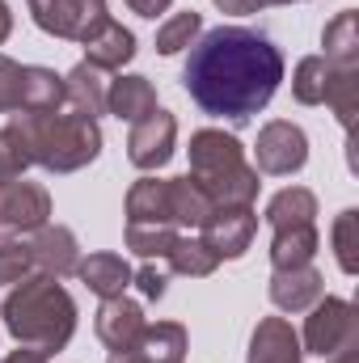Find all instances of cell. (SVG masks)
Here are the masks:
<instances>
[{
    "label": "cell",
    "instance_id": "6da1fadb",
    "mask_svg": "<svg viewBox=\"0 0 359 363\" xmlns=\"http://www.w3.org/2000/svg\"><path fill=\"white\" fill-rule=\"evenodd\" d=\"M283 81V55L267 34L245 26H216L207 30L186 60L182 85L203 114L250 123L258 110H267L275 89Z\"/></svg>",
    "mask_w": 359,
    "mask_h": 363
},
{
    "label": "cell",
    "instance_id": "7a4b0ae2",
    "mask_svg": "<svg viewBox=\"0 0 359 363\" xmlns=\"http://www.w3.org/2000/svg\"><path fill=\"white\" fill-rule=\"evenodd\" d=\"M9 127L17 131L30 165H43L51 174H77L101 152L97 123L77 114L68 101L47 106V110H17Z\"/></svg>",
    "mask_w": 359,
    "mask_h": 363
},
{
    "label": "cell",
    "instance_id": "3957f363",
    "mask_svg": "<svg viewBox=\"0 0 359 363\" xmlns=\"http://www.w3.org/2000/svg\"><path fill=\"white\" fill-rule=\"evenodd\" d=\"M0 317L21 347H34L43 355L64 351L77 334V304L51 274H30L21 287H13L0 304Z\"/></svg>",
    "mask_w": 359,
    "mask_h": 363
},
{
    "label": "cell",
    "instance_id": "277c9868",
    "mask_svg": "<svg viewBox=\"0 0 359 363\" xmlns=\"http://www.w3.org/2000/svg\"><path fill=\"white\" fill-rule=\"evenodd\" d=\"M216 207H254L258 199V169L245 161V148L237 135H224L216 127H203L190 135V174Z\"/></svg>",
    "mask_w": 359,
    "mask_h": 363
},
{
    "label": "cell",
    "instance_id": "5b68a950",
    "mask_svg": "<svg viewBox=\"0 0 359 363\" xmlns=\"http://www.w3.org/2000/svg\"><path fill=\"white\" fill-rule=\"evenodd\" d=\"M216 203L190 178H140L127 190V224L157 228H199Z\"/></svg>",
    "mask_w": 359,
    "mask_h": 363
},
{
    "label": "cell",
    "instance_id": "8992f818",
    "mask_svg": "<svg viewBox=\"0 0 359 363\" xmlns=\"http://www.w3.org/2000/svg\"><path fill=\"white\" fill-rule=\"evenodd\" d=\"M300 347H304L309 355H321V359H334V355H343V351H355L359 347L355 304H351V300H338V296H321V300L309 308Z\"/></svg>",
    "mask_w": 359,
    "mask_h": 363
},
{
    "label": "cell",
    "instance_id": "52a82bcc",
    "mask_svg": "<svg viewBox=\"0 0 359 363\" xmlns=\"http://www.w3.org/2000/svg\"><path fill=\"white\" fill-rule=\"evenodd\" d=\"M51 224V194L38 182H9L0 186V241H17Z\"/></svg>",
    "mask_w": 359,
    "mask_h": 363
},
{
    "label": "cell",
    "instance_id": "ba28073f",
    "mask_svg": "<svg viewBox=\"0 0 359 363\" xmlns=\"http://www.w3.org/2000/svg\"><path fill=\"white\" fill-rule=\"evenodd\" d=\"M30 17L38 30L55 38L85 43L110 13H106V0H30Z\"/></svg>",
    "mask_w": 359,
    "mask_h": 363
},
{
    "label": "cell",
    "instance_id": "9c48e42d",
    "mask_svg": "<svg viewBox=\"0 0 359 363\" xmlns=\"http://www.w3.org/2000/svg\"><path fill=\"white\" fill-rule=\"evenodd\" d=\"M304 161H309V140L296 123L275 118L258 131V144H254V169L258 174L287 178V174H300Z\"/></svg>",
    "mask_w": 359,
    "mask_h": 363
},
{
    "label": "cell",
    "instance_id": "30bf717a",
    "mask_svg": "<svg viewBox=\"0 0 359 363\" xmlns=\"http://www.w3.org/2000/svg\"><path fill=\"white\" fill-rule=\"evenodd\" d=\"M174 144H178V123H174L170 110L157 106L153 114H144L140 123H131V135H127V161H131L136 169L153 174V169L170 165Z\"/></svg>",
    "mask_w": 359,
    "mask_h": 363
},
{
    "label": "cell",
    "instance_id": "8fae6325",
    "mask_svg": "<svg viewBox=\"0 0 359 363\" xmlns=\"http://www.w3.org/2000/svg\"><path fill=\"white\" fill-rule=\"evenodd\" d=\"M258 233V216L254 207H216L203 224H199V241L216 254V258H241L250 250Z\"/></svg>",
    "mask_w": 359,
    "mask_h": 363
},
{
    "label": "cell",
    "instance_id": "7c38bea8",
    "mask_svg": "<svg viewBox=\"0 0 359 363\" xmlns=\"http://www.w3.org/2000/svg\"><path fill=\"white\" fill-rule=\"evenodd\" d=\"M26 250H30L34 271L51 274V279L77 274V267H81V245H77L72 228H64V224H43L38 233H30Z\"/></svg>",
    "mask_w": 359,
    "mask_h": 363
},
{
    "label": "cell",
    "instance_id": "4fadbf2b",
    "mask_svg": "<svg viewBox=\"0 0 359 363\" xmlns=\"http://www.w3.org/2000/svg\"><path fill=\"white\" fill-rule=\"evenodd\" d=\"M144 325H148V321H144V308H140L136 300H127V296L101 300L97 321H93V330H97V338L110 347V355H118V351H136Z\"/></svg>",
    "mask_w": 359,
    "mask_h": 363
},
{
    "label": "cell",
    "instance_id": "5bb4252c",
    "mask_svg": "<svg viewBox=\"0 0 359 363\" xmlns=\"http://www.w3.org/2000/svg\"><path fill=\"white\" fill-rule=\"evenodd\" d=\"M326 296V283H321V271L309 262V267H287V271L270 274V300L275 308L283 313H309L317 300Z\"/></svg>",
    "mask_w": 359,
    "mask_h": 363
},
{
    "label": "cell",
    "instance_id": "9a60e30c",
    "mask_svg": "<svg viewBox=\"0 0 359 363\" xmlns=\"http://www.w3.org/2000/svg\"><path fill=\"white\" fill-rule=\"evenodd\" d=\"M81 47H85V64H93L97 72H118V68L136 55V34H131L123 21L106 17Z\"/></svg>",
    "mask_w": 359,
    "mask_h": 363
},
{
    "label": "cell",
    "instance_id": "2e32d148",
    "mask_svg": "<svg viewBox=\"0 0 359 363\" xmlns=\"http://www.w3.org/2000/svg\"><path fill=\"white\" fill-rule=\"evenodd\" d=\"M300 359H304L300 334L283 317H263L254 338H250V363H300Z\"/></svg>",
    "mask_w": 359,
    "mask_h": 363
},
{
    "label": "cell",
    "instance_id": "e0dca14e",
    "mask_svg": "<svg viewBox=\"0 0 359 363\" xmlns=\"http://www.w3.org/2000/svg\"><path fill=\"white\" fill-rule=\"evenodd\" d=\"M153 110H157V89L148 77H118L106 85V114H114L123 123H140Z\"/></svg>",
    "mask_w": 359,
    "mask_h": 363
},
{
    "label": "cell",
    "instance_id": "ac0fdd59",
    "mask_svg": "<svg viewBox=\"0 0 359 363\" xmlns=\"http://www.w3.org/2000/svg\"><path fill=\"white\" fill-rule=\"evenodd\" d=\"M77 274H81V283L89 287L93 296H101V300H114V296H123L131 287V267L118 254H89V258H81Z\"/></svg>",
    "mask_w": 359,
    "mask_h": 363
},
{
    "label": "cell",
    "instance_id": "d6986e66",
    "mask_svg": "<svg viewBox=\"0 0 359 363\" xmlns=\"http://www.w3.org/2000/svg\"><path fill=\"white\" fill-rule=\"evenodd\" d=\"M317 224H296V228H275V241H270V267L275 271H287V267H309L317 258Z\"/></svg>",
    "mask_w": 359,
    "mask_h": 363
},
{
    "label": "cell",
    "instance_id": "ffe728a7",
    "mask_svg": "<svg viewBox=\"0 0 359 363\" xmlns=\"http://www.w3.org/2000/svg\"><path fill=\"white\" fill-rule=\"evenodd\" d=\"M64 101L97 123V114H106V81L93 64H77L68 77H64Z\"/></svg>",
    "mask_w": 359,
    "mask_h": 363
},
{
    "label": "cell",
    "instance_id": "44dd1931",
    "mask_svg": "<svg viewBox=\"0 0 359 363\" xmlns=\"http://www.w3.org/2000/svg\"><path fill=\"white\" fill-rule=\"evenodd\" d=\"M186 330L178 321H157V325H144L140 342H136V355L144 363H182L186 359Z\"/></svg>",
    "mask_w": 359,
    "mask_h": 363
},
{
    "label": "cell",
    "instance_id": "7402d4cb",
    "mask_svg": "<svg viewBox=\"0 0 359 363\" xmlns=\"http://www.w3.org/2000/svg\"><path fill=\"white\" fill-rule=\"evenodd\" d=\"M343 64H330L326 55H304L296 64V77H292V93L300 106H326V93L334 85Z\"/></svg>",
    "mask_w": 359,
    "mask_h": 363
},
{
    "label": "cell",
    "instance_id": "603a6c76",
    "mask_svg": "<svg viewBox=\"0 0 359 363\" xmlns=\"http://www.w3.org/2000/svg\"><path fill=\"white\" fill-rule=\"evenodd\" d=\"M313 220H317V194L304 186H287L267 203L270 228H296V224H313Z\"/></svg>",
    "mask_w": 359,
    "mask_h": 363
},
{
    "label": "cell",
    "instance_id": "cb8c5ba5",
    "mask_svg": "<svg viewBox=\"0 0 359 363\" xmlns=\"http://www.w3.org/2000/svg\"><path fill=\"white\" fill-rule=\"evenodd\" d=\"M321 47L330 64H359V13L343 9L326 30H321Z\"/></svg>",
    "mask_w": 359,
    "mask_h": 363
},
{
    "label": "cell",
    "instance_id": "d4e9b609",
    "mask_svg": "<svg viewBox=\"0 0 359 363\" xmlns=\"http://www.w3.org/2000/svg\"><path fill=\"white\" fill-rule=\"evenodd\" d=\"M60 101H64V77H55L51 68L26 64V77H21V110H47V106H60Z\"/></svg>",
    "mask_w": 359,
    "mask_h": 363
},
{
    "label": "cell",
    "instance_id": "484cf974",
    "mask_svg": "<svg viewBox=\"0 0 359 363\" xmlns=\"http://www.w3.org/2000/svg\"><path fill=\"white\" fill-rule=\"evenodd\" d=\"M165 267L174 274H190V279H207V274L220 267V258L199 241V237H178L174 241V250H170V258H165Z\"/></svg>",
    "mask_w": 359,
    "mask_h": 363
},
{
    "label": "cell",
    "instance_id": "4316f807",
    "mask_svg": "<svg viewBox=\"0 0 359 363\" xmlns=\"http://www.w3.org/2000/svg\"><path fill=\"white\" fill-rule=\"evenodd\" d=\"M326 106L338 114V123L351 131L355 127V114H359V64H343L338 68V77H334V85L326 93Z\"/></svg>",
    "mask_w": 359,
    "mask_h": 363
},
{
    "label": "cell",
    "instance_id": "83f0119b",
    "mask_svg": "<svg viewBox=\"0 0 359 363\" xmlns=\"http://www.w3.org/2000/svg\"><path fill=\"white\" fill-rule=\"evenodd\" d=\"M178 237H182L178 228H157V224H127V250H136L144 262H165Z\"/></svg>",
    "mask_w": 359,
    "mask_h": 363
},
{
    "label": "cell",
    "instance_id": "f1b7e54d",
    "mask_svg": "<svg viewBox=\"0 0 359 363\" xmlns=\"http://www.w3.org/2000/svg\"><path fill=\"white\" fill-rule=\"evenodd\" d=\"M199 30H203V17H199L194 9L174 13V17L157 30V51H161V55H178V51H186V47H194Z\"/></svg>",
    "mask_w": 359,
    "mask_h": 363
},
{
    "label": "cell",
    "instance_id": "f546056e",
    "mask_svg": "<svg viewBox=\"0 0 359 363\" xmlns=\"http://www.w3.org/2000/svg\"><path fill=\"white\" fill-rule=\"evenodd\" d=\"M34 271V262H30V250L21 245V241H0V304L9 300V291L13 287H21Z\"/></svg>",
    "mask_w": 359,
    "mask_h": 363
},
{
    "label": "cell",
    "instance_id": "4dcf8cb0",
    "mask_svg": "<svg viewBox=\"0 0 359 363\" xmlns=\"http://www.w3.org/2000/svg\"><path fill=\"white\" fill-rule=\"evenodd\" d=\"M330 241H334V258H338L343 274H355L359 271V211L355 207H347V211L334 220Z\"/></svg>",
    "mask_w": 359,
    "mask_h": 363
},
{
    "label": "cell",
    "instance_id": "1f68e13d",
    "mask_svg": "<svg viewBox=\"0 0 359 363\" xmlns=\"http://www.w3.org/2000/svg\"><path fill=\"white\" fill-rule=\"evenodd\" d=\"M26 169H30V157H26V148L17 140V131L13 127H0V186L17 182Z\"/></svg>",
    "mask_w": 359,
    "mask_h": 363
},
{
    "label": "cell",
    "instance_id": "d6a6232c",
    "mask_svg": "<svg viewBox=\"0 0 359 363\" xmlns=\"http://www.w3.org/2000/svg\"><path fill=\"white\" fill-rule=\"evenodd\" d=\"M21 77H26V64L0 55V114H17L21 110Z\"/></svg>",
    "mask_w": 359,
    "mask_h": 363
},
{
    "label": "cell",
    "instance_id": "836d02e7",
    "mask_svg": "<svg viewBox=\"0 0 359 363\" xmlns=\"http://www.w3.org/2000/svg\"><path fill=\"white\" fill-rule=\"evenodd\" d=\"M131 283L140 287L144 300H161L165 287H170V267H161V262H144L140 271H131Z\"/></svg>",
    "mask_w": 359,
    "mask_h": 363
},
{
    "label": "cell",
    "instance_id": "e575fe53",
    "mask_svg": "<svg viewBox=\"0 0 359 363\" xmlns=\"http://www.w3.org/2000/svg\"><path fill=\"white\" fill-rule=\"evenodd\" d=\"M270 4H296V0H216L220 13H233V17H250L258 9H270Z\"/></svg>",
    "mask_w": 359,
    "mask_h": 363
},
{
    "label": "cell",
    "instance_id": "d590c367",
    "mask_svg": "<svg viewBox=\"0 0 359 363\" xmlns=\"http://www.w3.org/2000/svg\"><path fill=\"white\" fill-rule=\"evenodd\" d=\"M131 13H140V17H157V13H165L174 0H123Z\"/></svg>",
    "mask_w": 359,
    "mask_h": 363
},
{
    "label": "cell",
    "instance_id": "8d00e7d4",
    "mask_svg": "<svg viewBox=\"0 0 359 363\" xmlns=\"http://www.w3.org/2000/svg\"><path fill=\"white\" fill-rule=\"evenodd\" d=\"M0 363H47V355L34 351V347H21V351H13L9 359H0Z\"/></svg>",
    "mask_w": 359,
    "mask_h": 363
},
{
    "label": "cell",
    "instance_id": "74e56055",
    "mask_svg": "<svg viewBox=\"0 0 359 363\" xmlns=\"http://www.w3.org/2000/svg\"><path fill=\"white\" fill-rule=\"evenodd\" d=\"M9 34H13V13H9V4L0 0V43H4Z\"/></svg>",
    "mask_w": 359,
    "mask_h": 363
},
{
    "label": "cell",
    "instance_id": "f35d334b",
    "mask_svg": "<svg viewBox=\"0 0 359 363\" xmlns=\"http://www.w3.org/2000/svg\"><path fill=\"white\" fill-rule=\"evenodd\" d=\"M326 363H355V351H343V355H334V359H326Z\"/></svg>",
    "mask_w": 359,
    "mask_h": 363
}]
</instances>
